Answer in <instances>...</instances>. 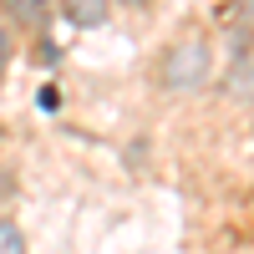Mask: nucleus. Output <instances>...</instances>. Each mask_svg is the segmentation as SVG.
Here are the masks:
<instances>
[{
	"mask_svg": "<svg viewBox=\"0 0 254 254\" xmlns=\"http://www.w3.org/2000/svg\"><path fill=\"white\" fill-rule=\"evenodd\" d=\"M0 254H26V239H20V229L0 219Z\"/></svg>",
	"mask_w": 254,
	"mask_h": 254,
	"instance_id": "nucleus-3",
	"label": "nucleus"
},
{
	"mask_svg": "<svg viewBox=\"0 0 254 254\" xmlns=\"http://www.w3.org/2000/svg\"><path fill=\"white\" fill-rule=\"evenodd\" d=\"M36 102H41V112H56V107H61V97H56V87H41V97H36Z\"/></svg>",
	"mask_w": 254,
	"mask_h": 254,
	"instance_id": "nucleus-5",
	"label": "nucleus"
},
{
	"mask_svg": "<svg viewBox=\"0 0 254 254\" xmlns=\"http://www.w3.org/2000/svg\"><path fill=\"white\" fill-rule=\"evenodd\" d=\"M127 5H142V0H127Z\"/></svg>",
	"mask_w": 254,
	"mask_h": 254,
	"instance_id": "nucleus-7",
	"label": "nucleus"
},
{
	"mask_svg": "<svg viewBox=\"0 0 254 254\" xmlns=\"http://www.w3.org/2000/svg\"><path fill=\"white\" fill-rule=\"evenodd\" d=\"M5 5H10L15 20H36L41 10H46V0H5Z\"/></svg>",
	"mask_w": 254,
	"mask_h": 254,
	"instance_id": "nucleus-4",
	"label": "nucleus"
},
{
	"mask_svg": "<svg viewBox=\"0 0 254 254\" xmlns=\"http://www.w3.org/2000/svg\"><path fill=\"white\" fill-rule=\"evenodd\" d=\"M203 76H208V46H203V41H178V46L163 56V81L173 92L198 87Z\"/></svg>",
	"mask_w": 254,
	"mask_h": 254,
	"instance_id": "nucleus-1",
	"label": "nucleus"
},
{
	"mask_svg": "<svg viewBox=\"0 0 254 254\" xmlns=\"http://www.w3.org/2000/svg\"><path fill=\"white\" fill-rule=\"evenodd\" d=\"M5 66H10V31L0 26V76H5Z\"/></svg>",
	"mask_w": 254,
	"mask_h": 254,
	"instance_id": "nucleus-6",
	"label": "nucleus"
},
{
	"mask_svg": "<svg viewBox=\"0 0 254 254\" xmlns=\"http://www.w3.org/2000/svg\"><path fill=\"white\" fill-rule=\"evenodd\" d=\"M71 26H102L107 20V0H66Z\"/></svg>",
	"mask_w": 254,
	"mask_h": 254,
	"instance_id": "nucleus-2",
	"label": "nucleus"
}]
</instances>
